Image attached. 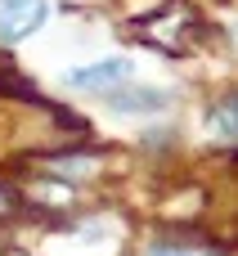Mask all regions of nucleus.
<instances>
[{
	"label": "nucleus",
	"instance_id": "obj_1",
	"mask_svg": "<svg viewBox=\"0 0 238 256\" xmlns=\"http://www.w3.org/2000/svg\"><path fill=\"white\" fill-rule=\"evenodd\" d=\"M50 0H0V45L27 40L36 27H45Z\"/></svg>",
	"mask_w": 238,
	"mask_h": 256
},
{
	"label": "nucleus",
	"instance_id": "obj_2",
	"mask_svg": "<svg viewBox=\"0 0 238 256\" xmlns=\"http://www.w3.org/2000/svg\"><path fill=\"white\" fill-rule=\"evenodd\" d=\"M122 81H130V63L126 58H99V63H86V68L68 72L72 90H122Z\"/></svg>",
	"mask_w": 238,
	"mask_h": 256
},
{
	"label": "nucleus",
	"instance_id": "obj_3",
	"mask_svg": "<svg viewBox=\"0 0 238 256\" xmlns=\"http://www.w3.org/2000/svg\"><path fill=\"white\" fill-rule=\"evenodd\" d=\"M112 108H117V112H162V108H166V90H153V86L112 90Z\"/></svg>",
	"mask_w": 238,
	"mask_h": 256
},
{
	"label": "nucleus",
	"instance_id": "obj_4",
	"mask_svg": "<svg viewBox=\"0 0 238 256\" xmlns=\"http://www.w3.org/2000/svg\"><path fill=\"white\" fill-rule=\"evenodd\" d=\"M212 126H216V135L230 144L234 140V126H238V117H234V99H225L220 108H216V117H212Z\"/></svg>",
	"mask_w": 238,
	"mask_h": 256
},
{
	"label": "nucleus",
	"instance_id": "obj_5",
	"mask_svg": "<svg viewBox=\"0 0 238 256\" xmlns=\"http://www.w3.org/2000/svg\"><path fill=\"white\" fill-rule=\"evenodd\" d=\"M148 256H220V252H207V248H171V243H158V248H148Z\"/></svg>",
	"mask_w": 238,
	"mask_h": 256
}]
</instances>
